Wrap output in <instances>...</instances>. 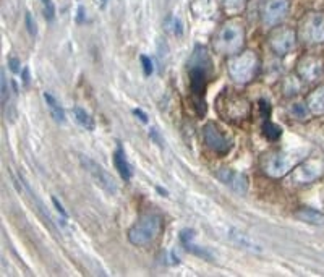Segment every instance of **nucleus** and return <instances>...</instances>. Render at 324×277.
<instances>
[{
    "mask_svg": "<svg viewBox=\"0 0 324 277\" xmlns=\"http://www.w3.org/2000/svg\"><path fill=\"white\" fill-rule=\"evenodd\" d=\"M212 75V60L206 47L196 46L193 54L188 60V78H190V91L193 106L198 115H205V94L208 88V81Z\"/></svg>",
    "mask_w": 324,
    "mask_h": 277,
    "instance_id": "obj_1",
    "label": "nucleus"
},
{
    "mask_svg": "<svg viewBox=\"0 0 324 277\" xmlns=\"http://www.w3.org/2000/svg\"><path fill=\"white\" fill-rule=\"evenodd\" d=\"M245 46V28L238 19H229L222 25L212 39V47L220 55H235Z\"/></svg>",
    "mask_w": 324,
    "mask_h": 277,
    "instance_id": "obj_2",
    "label": "nucleus"
},
{
    "mask_svg": "<svg viewBox=\"0 0 324 277\" xmlns=\"http://www.w3.org/2000/svg\"><path fill=\"white\" fill-rule=\"evenodd\" d=\"M261 62L255 50H241L230 55L227 60V71L232 81L237 85H248L259 73Z\"/></svg>",
    "mask_w": 324,
    "mask_h": 277,
    "instance_id": "obj_3",
    "label": "nucleus"
},
{
    "mask_svg": "<svg viewBox=\"0 0 324 277\" xmlns=\"http://www.w3.org/2000/svg\"><path fill=\"white\" fill-rule=\"evenodd\" d=\"M162 230V219L159 214L146 212L128 230V242L135 246H146L153 243Z\"/></svg>",
    "mask_w": 324,
    "mask_h": 277,
    "instance_id": "obj_4",
    "label": "nucleus"
},
{
    "mask_svg": "<svg viewBox=\"0 0 324 277\" xmlns=\"http://www.w3.org/2000/svg\"><path fill=\"white\" fill-rule=\"evenodd\" d=\"M301 157V149L269 152L265 156V161H262V172L271 179H282L297 166Z\"/></svg>",
    "mask_w": 324,
    "mask_h": 277,
    "instance_id": "obj_5",
    "label": "nucleus"
},
{
    "mask_svg": "<svg viewBox=\"0 0 324 277\" xmlns=\"http://www.w3.org/2000/svg\"><path fill=\"white\" fill-rule=\"evenodd\" d=\"M298 37L308 46L324 44V13L310 12L300 19Z\"/></svg>",
    "mask_w": 324,
    "mask_h": 277,
    "instance_id": "obj_6",
    "label": "nucleus"
},
{
    "mask_svg": "<svg viewBox=\"0 0 324 277\" xmlns=\"http://www.w3.org/2000/svg\"><path fill=\"white\" fill-rule=\"evenodd\" d=\"M324 175V156L310 157L297 164L290 173V182L295 185H308Z\"/></svg>",
    "mask_w": 324,
    "mask_h": 277,
    "instance_id": "obj_7",
    "label": "nucleus"
},
{
    "mask_svg": "<svg viewBox=\"0 0 324 277\" xmlns=\"http://www.w3.org/2000/svg\"><path fill=\"white\" fill-rule=\"evenodd\" d=\"M297 33L292 28L287 26H276L268 36V46L269 49L279 57L290 54L297 46Z\"/></svg>",
    "mask_w": 324,
    "mask_h": 277,
    "instance_id": "obj_8",
    "label": "nucleus"
},
{
    "mask_svg": "<svg viewBox=\"0 0 324 277\" xmlns=\"http://www.w3.org/2000/svg\"><path fill=\"white\" fill-rule=\"evenodd\" d=\"M219 114L224 117V118H229V120H241V118H247L250 115L251 112V107H250V102L241 97V96H227L224 94L220 99H219Z\"/></svg>",
    "mask_w": 324,
    "mask_h": 277,
    "instance_id": "obj_9",
    "label": "nucleus"
},
{
    "mask_svg": "<svg viewBox=\"0 0 324 277\" xmlns=\"http://www.w3.org/2000/svg\"><path fill=\"white\" fill-rule=\"evenodd\" d=\"M289 8H290V0H262L259 8L262 25L276 28L287 16Z\"/></svg>",
    "mask_w": 324,
    "mask_h": 277,
    "instance_id": "obj_10",
    "label": "nucleus"
},
{
    "mask_svg": "<svg viewBox=\"0 0 324 277\" xmlns=\"http://www.w3.org/2000/svg\"><path fill=\"white\" fill-rule=\"evenodd\" d=\"M202 140H205L206 146L212 151L219 154V156H227L230 152L234 143L230 138H227L224 133L219 130V127L214 122H208L205 127H202Z\"/></svg>",
    "mask_w": 324,
    "mask_h": 277,
    "instance_id": "obj_11",
    "label": "nucleus"
},
{
    "mask_svg": "<svg viewBox=\"0 0 324 277\" xmlns=\"http://www.w3.org/2000/svg\"><path fill=\"white\" fill-rule=\"evenodd\" d=\"M81 164H83L85 170L89 173L91 179L96 182V185H99V187L104 191H107L109 194L117 193V185H115L112 175H110L103 166H99L96 161H93L88 156H81Z\"/></svg>",
    "mask_w": 324,
    "mask_h": 277,
    "instance_id": "obj_12",
    "label": "nucleus"
},
{
    "mask_svg": "<svg viewBox=\"0 0 324 277\" xmlns=\"http://www.w3.org/2000/svg\"><path fill=\"white\" fill-rule=\"evenodd\" d=\"M216 177L220 183H224L226 187H229L234 193L237 194H247L248 191V179L245 173H241L238 170L222 167L216 172Z\"/></svg>",
    "mask_w": 324,
    "mask_h": 277,
    "instance_id": "obj_13",
    "label": "nucleus"
},
{
    "mask_svg": "<svg viewBox=\"0 0 324 277\" xmlns=\"http://www.w3.org/2000/svg\"><path fill=\"white\" fill-rule=\"evenodd\" d=\"M322 68L324 67L318 57L313 55L301 57L297 64V76L303 81H315L319 78Z\"/></svg>",
    "mask_w": 324,
    "mask_h": 277,
    "instance_id": "obj_14",
    "label": "nucleus"
},
{
    "mask_svg": "<svg viewBox=\"0 0 324 277\" xmlns=\"http://www.w3.org/2000/svg\"><path fill=\"white\" fill-rule=\"evenodd\" d=\"M180 242H181V245L185 246V250L188 253L198 256V258L212 261V254L206 248H202V246L195 243V232L193 230H181L180 232Z\"/></svg>",
    "mask_w": 324,
    "mask_h": 277,
    "instance_id": "obj_15",
    "label": "nucleus"
},
{
    "mask_svg": "<svg viewBox=\"0 0 324 277\" xmlns=\"http://www.w3.org/2000/svg\"><path fill=\"white\" fill-rule=\"evenodd\" d=\"M305 104L308 107V112L313 115H324V85L313 89L307 96Z\"/></svg>",
    "mask_w": 324,
    "mask_h": 277,
    "instance_id": "obj_16",
    "label": "nucleus"
},
{
    "mask_svg": "<svg viewBox=\"0 0 324 277\" xmlns=\"http://www.w3.org/2000/svg\"><path fill=\"white\" fill-rule=\"evenodd\" d=\"M293 217L300 222L305 224H311V225H319V227H324V212L311 209V208H305L301 206L298 208L295 212H293Z\"/></svg>",
    "mask_w": 324,
    "mask_h": 277,
    "instance_id": "obj_17",
    "label": "nucleus"
},
{
    "mask_svg": "<svg viewBox=\"0 0 324 277\" xmlns=\"http://www.w3.org/2000/svg\"><path fill=\"white\" fill-rule=\"evenodd\" d=\"M114 166H115L117 172L120 173V177L125 182L131 180V177H133V169H131L130 162L125 156V151L121 146H118L114 152Z\"/></svg>",
    "mask_w": 324,
    "mask_h": 277,
    "instance_id": "obj_18",
    "label": "nucleus"
},
{
    "mask_svg": "<svg viewBox=\"0 0 324 277\" xmlns=\"http://www.w3.org/2000/svg\"><path fill=\"white\" fill-rule=\"evenodd\" d=\"M44 101L47 104V109L50 112V115H52V118L57 122V123H65L67 117H65V110L64 107L60 106V102L50 94V92H44Z\"/></svg>",
    "mask_w": 324,
    "mask_h": 277,
    "instance_id": "obj_19",
    "label": "nucleus"
},
{
    "mask_svg": "<svg viewBox=\"0 0 324 277\" xmlns=\"http://www.w3.org/2000/svg\"><path fill=\"white\" fill-rule=\"evenodd\" d=\"M73 118H75V122L78 123L81 128H85L88 131H93L94 127H96L94 118L91 117L85 109H81V107H73Z\"/></svg>",
    "mask_w": 324,
    "mask_h": 277,
    "instance_id": "obj_20",
    "label": "nucleus"
},
{
    "mask_svg": "<svg viewBox=\"0 0 324 277\" xmlns=\"http://www.w3.org/2000/svg\"><path fill=\"white\" fill-rule=\"evenodd\" d=\"M230 237L232 240H234L237 245H240L241 248H248L250 251H259V245H256L255 242H253L251 239H248L245 233H241V232H234V233H230Z\"/></svg>",
    "mask_w": 324,
    "mask_h": 277,
    "instance_id": "obj_21",
    "label": "nucleus"
},
{
    "mask_svg": "<svg viewBox=\"0 0 324 277\" xmlns=\"http://www.w3.org/2000/svg\"><path fill=\"white\" fill-rule=\"evenodd\" d=\"M262 133L269 141H277L282 136V127L272 123L271 120H266L265 125H262Z\"/></svg>",
    "mask_w": 324,
    "mask_h": 277,
    "instance_id": "obj_22",
    "label": "nucleus"
},
{
    "mask_svg": "<svg viewBox=\"0 0 324 277\" xmlns=\"http://www.w3.org/2000/svg\"><path fill=\"white\" fill-rule=\"evenodd\" d=\"M166 29L170 31L174 36H181L184 34V25H181V19L175 15H170L166 18Z\"/></svg>",
    "mask_w": 324,
    "mask_h": 277,
    "instance_id": "obj_23",
    "label": "nucleus"
},
{
    "mask_svg": "<svg viewBox=\"0 0 324 277\" xmlns=\"http://www.w3.org/2000/svg\"><path fill=\"white\" fill-rule=\"evenodd\" d=\"M298 91H300V83L297 76H287L286 81H284V94L290 97V96H295Z\"/></svg>",
    "mask_w": 324,
    "mask_h": 277,
    "instance_id": "obj_24",
    "label": "nucleus"
},
{
    "mask_svg": "<svg viewBox=\"0 0 324 277\" xmlns=\"http://www.w3.org/2000/svg\"><path fill=\"white\" fill-rule=\"evenodd\" d=\"M0 88H2V107L4 112L10 104V88L7 83V76H5V68H2V80H0Z\"/></svg>",
    "mask_w": 324,
    "mask_h": 277,
    "instance_id": "obj_25",
    "label": "nucleus"
},
{
    "mask_svg": "<svg viewBox=\"0 0 324 277\" xmlns=\"http://www.w3.org/2000/svg\"><path fill=\"white\" fill-rule=\"evenodd\" d=\"M220 4L229 13H237V12H240L243 4H245V0H220Z\"/></svg>",
    "mask_w": 324,
    "mask_h": 277,
    "instance_id": "obj_26",
    "label": "nucleus"
},
{
    "mask_svg": "<svg viewBox=\"0 0 324 277\" xmlns=\"http://www.w3.org/2000/svg\"><path fill=\"white\" fill-rule=\"evenodd\" d=\"M40 4H43L44 8V16L47 22H52L54 16H55V5L52 0H40Z\"/></svg>",
    "mask_w": 324,
    "mask_h": 277,
    "instance_id": "obj_27",
    "label": "nucleus"
},
{
    "mask_svg": "<svg viewBox=\"0 0 324 277\" xmlns=\"http://www.w3.org/2000/svg\"><path fill=\"white\" fill-rule=\"evenodd\" d=\"M139 60H141V65H143V73L145 76H151L154 71V65H153V60H151L148 55H139Z\"/></svg>",
    "mask_w": 324,
    "mask_h": 277,
    "instance_id": "obj_28",
    "label": "nucleus"
},
{
    "mask_svg": "<svg viewBox=\"0 0 324 277\" xmlns=\"http://www.w3.org/2000/svg\"><path fill=\"white\" fill-rule=\"evenodd\" d=\"M258 107H259V115L265 120H269V117H271V104H269V101L259 99L258 101Z\"/></svg>",
    "mask_w": 324,
    "mask_h": 277,
    "instance_id": "obj_29",
    "label": "nucleus"
},
{
    "mask_svg": "<svg viewBox=\"0 0 324 277\" xmlns=\"http://www.w3.org/2000/svg\"><path fill=\"white\" fill-rule=\"evenodd\" d=\"M25 22H26V28H28V33L31 34L33 37L37 34V26H36V22H34V18L31 16V13H26L25 16Z\"/></svg>",
    "mask_w": 324,
    "mask_h": 277,
    "instance_id": "obj_30",
    "label": "nucleus"
},
{
    "mask_svg": "<svg viewBox=\"0 0 324 277\" xmlns=\"http://www.w3.org/2000/svg\"><path fill=\"white\" fill-rule=\"evenodd\" d=\"M307 110H308L307 104H293V107H292V114H293V115H297L298 118H303V117L307 115Z\"/></svg>",
    "mask_w": 324,
    "mask_h": 277,
    "instance_id": "obj_31",
    "label": "nucleus"
},
{
    "mask_svg": "<svg viewBox=\"0 0 324 277\" xmlns=\"http://www.w3.org/2000/svg\"><path fill=\"white\" fill-rule=\"evenodd\" d=\"M8 67L10 70L13 71V73H19V70H22V64H19V58H16L15 55H10L8 57Z\"/></svg>",
    "mask_w": 324,
    "mask_h": 277,
    "instance_id": "obj_32",
    "label": "nucleus"
},
{
    "mask_svg": "<svg viewBox=\"0 0 324 277\" xmlns=\"http://www.w3.org/2000/svg\"><path fill=\"white\" fill-rule=\"evenodd\" d=\"M52 203H54V206H55V209H57V211L60 212V215H62V217H64V219H67V217H68V214H67V211L64 209V206H62V203H60V201H58V200H57L55 196L52 198Z\"/></svg>",
    "mask_w": 324,
    "mask_h": 277,
    "instance_id": "obj_33",
    "label": "nucleus"
},
{
    "mask_svg": "<svg viewBox=\"0 0 324 277\" xmlns=\"http://www.w3.org/2000/svg\"><path fill=\"white\" fill-rule=\"evenodd\" d=\"M133 114H135V115H136L141 122H143V123H146V122H148V115H146L145 112L141 110V109H135V110H133Z\"/></svg>",
    "mask_w": 324,
    "mask_h": 277,
    "instance_id": "obj_34",
    "label": "nucleus"
},
{
    "mask_svg": "<svg viewBox=\"0 0 324 277\" xmlns=\"http://www.w3.org/2000/svg\"><path fill=\"white\" fill-rule=\"evenodd\" d=\"M23 81H25V85L29 83V75H28V68L23 70Z\"/></svg>",
    "mask_w": 324,
    "mask_h": 277,
    "instance_id": "obj_35",
    "label": "nucleus"
},
{
    "mask_svg": "<svg viewBox=\"0 0 324 277\" xmlns=\"http://www.w3.org/2000/svg\"><path fill=\"white\" fill-rule=\"evenodd\" d=\"M156 190H157V191H159V193H162V194H164V196H167V191H166V190H162V188H160V187H157V188H156Z\"/></svg>",
    "mask_w": 324,
    "mask_h": 277,
    "instance_id": "obj_36",
    "label": "nucleus"
},
{
    "mask_svg": "<svg viewBox=\"0 0 324 277\" xmlns=\"http://www.w3.org/2000/svg\"><path fill=\"white\" fill-rule=\"evenodd\" d=\"M100 2H103V4H106V0H100Z\"/></svg>",
    "mask_w": 324,
    "mask_h": 277,
    "instance_id": "obj_37",
    "label": "nucleus"
}]
</instances>
